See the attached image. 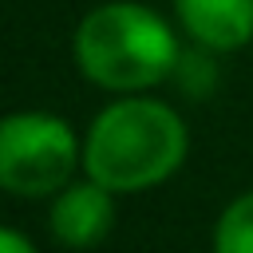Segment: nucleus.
Listing matches in <instances>:
<instances>
[{
	"mask_svg": "<svg viewBox=\"0 0 253 253\" xmlns=\"http://www.w3.org/2000/svg\"><path fill=\"white\" fill-rule=\"evenodd\" d=\"M190 134L170 103L123 95L107 103L83 138V174L115 194H142L186 162Z\"/></svg>",
	"mask_w": 253,
	"mask_h": 253,
	"instance_id": "obj_1",
	"label": "nucleus"
},
{
	"mask_svg": "<svg viewBox=\"0 0 253 253\" xmlns=\"http://www.w3.org/2000/svg\"><path fill=\"white\" fill-rule=\"evenodd\" d=\"M71 51L87 83L123 95L162 83L182 63L174 28L134 0H107L91 8L75 28Z\"/></svg>",
	"mask_w": 253,
	"mask_h": 253,
	"instance_id": "obj_2",
	"label": "nucleus"
},
{
	"mask_svg": "<svg viewBox=\"0 0 253 253\" xmlns=\"http://www.w3.org/2000/svg\"><path fill=\"white\" fill-rule=\"evenodd\" d=\"M75 166H83V142L67 119L51 111H16L0 123V186L8 194H59Z\"/></svg>",
	"mask_w": 253,
	"mask_h": 253,
	"instance_id": "obj_3",
	"label": "nucleus"
},
{
	"mask_svg": "<svg viewBox=\"0 0 253 253\" xmlns=\"http://www.w3.org/2000/svg\"><path fill=\"white\" fill-rule=\"evenodd\" d=\"M115 225V190L103 182H67L59 194H51L47 229L67 249H91L99 245Z\"/></svg>",
	"mask_w": 253,
	"mask_h": 253,
	"instance_id": "obj_4",
	"label": "nucleus"
},
{
	"mask_svg": "<svg viewBox=\"0 0 253 253\" xmlns=\"http://www.w3.org/2000/svg\"><path fill=\"white\" fill-rule=\"evenodd\" d=\"M174 16L206 51H237L253 40V0H174Z\"/></svg>",
	"mask_w": 253,
	"mask_h": 253,
	"instance_id": "obj_5",
	"label": "nucleus"
},
{
	"mask_svg": "<svg viewBox=\"0 0 253 253\" xmlns=\"http://www.w3.org/2000/svg\"><path fill=\"white\" fill-rule=\"evenodd\" d=\"M213 253H253V190L237 194L217 225H213Z\"/></svg>",
	"mask_w": 253,
	"mask_h": 253,
	"instance_id": "obj_6",
	"label": "nucleus"
},
{
	"mask_svg": "<svg viewBox=\"0 0 253 253\" xmlns=\"http://www.w3.org/2000/svg\"><path fill=\"white\" fill-rule=\"evenodd\" d=\"M0 253H36V245H32L20 229H4V233H0Z\"/></svg>",
	"mask_w": 253,
	"mask_h": 253,
	"instance_id": "obj_7",
	"label": "nucleus"
}]
</instances>
